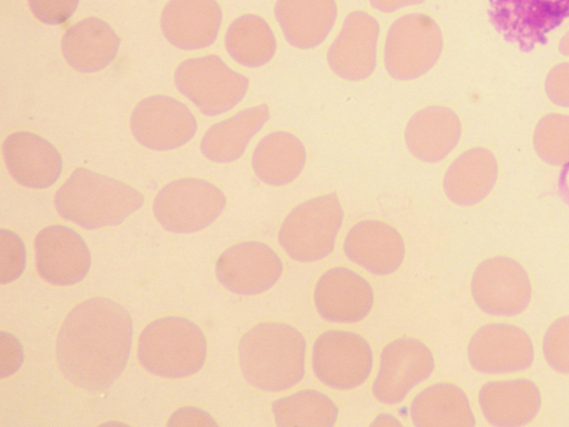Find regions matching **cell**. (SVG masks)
Returning <instances> with one entry per match:
<instances>
[{
	"instance_id": "cell-29",
	"label": "cell",
	"mask_w": 569,
	"mask_h": 427,
	"mask_svg": "<svg viewBox=\"0 0 569 427\" xmlns=\"http://www.w3.org/2000/svg\"><path fill=\"white\" fill-rule=\"evenodd\" d=\"M26 254L21 238L11 230L0 231V282L17 279L24 269Z\"/></svg>"
},
{
	"instance_id": "cell-32",
	"label": "cell",
	"mask_w": 569,
	"mask_h": 427,
	"mask_svg": "<svg viewBox=\"0 0 569 427\" xmlns=\"http://www.w3.org/2000/svg\"><path fill=\"white\" fill-rule=\"evenodd\" d=\"M169 426H216L213 418L206 411L196 407H183L176 410L169 421Z\"/></svg>"
},
{
	"instance_id": "cell-2",
	"label": "cell",
	"mask_w": 569,
	"mask_h": 427,
	"mask_svg": "<svg viewBox=\"0 0 569 427\" xmlns=\"http://www.w3.org/2000/svg\"><path fill=\"white\" fill-rule=\"evenodd\" d=\"M238 357L250 385L264 391H282L297 385L305 375L306 340L289 324L263 321L241 337Z\"/></svg>"
},
{
	"instance_id": "cell-20",
	"label": "cell",
	"mask_w": 569,
	"mask_h": 427,
	"mask_svg": "<svg viewBox=\"0 0 569 427\" xmlns=\"http://www.w3.org/2000/svg\"><path fill=\"white\" fill-rule=\"evenodd\" d=\"M460 135V120L451 109L428 106L409 119L405 142L415 158L423 162H438L453 150Z\"/></svg>"
},
{
	"instance_id": "cell-27",
	"label": "cell",
	"mask_w": 569,
	"mask_h": 427,
	"mask_svg": "<svg viewBox=\"0 0 569 427\" xmlns=\"http://www.w3.org/2000/svg\"><path fill=\"white\" fill-rule=\"evenodd\" d=\"M491 166L490 156L482 149H470L460 155L445 175L447 197L458 205L480 200L491 185Z\"/></svg>"
},
{
	"instance_id": "cell-11",
	"label": "cell",
	"mask_w": 569,
	"mask_h": 427,
	"mask_svg": "<svg viewBox=\"0 0 569 427\" xmlns=\"http://www.w3.org/2000/svg\"><path fill=\"white\" fill-rule=\"evenodd\" d=\"M130 127L142 146L153 150H170L189 142L197 121L181 101L164 95L144 98L133 109Z\"/></svg>"
},
{
	"instance_id": "cell-30",
	"label": "cell",
	"mask_w": 569,
	"mask_h": 427,
	"mask_svg": "<svg viewBox=\"0 0 569 427\" xmlns=\"http://www.w3.org/2000/svg\"><path fill=\"white\" fill-rule=\"evenodd\" d=\"M34 17L43 23H64L76 11L79 0H28Z\"/></svg>"
},
{
	"instance_id": "cell-14",
	"label": "cell",
	"mask_w": 569,
	"mask_h": 427,
	"mask_svg": "<svg viewBox=\"0 0 569 427\" xmlns=\"http://www.w3.org/2000/svg\"><path fill=\"white\" fill-rule=\"evenodd\" d=\"M380 28L377 20L365 11H353L328 49L330 69L348 81L367 79L376 69Z\"/></svg>"
},
{
	"instance_id": "cell-23",
	"label": "cell",
	"mask_w": 569,
	"mask_h": 427,
	"mask_svg": "<svg viewBox=\"0 0 569 427\" xmlns=\"http://www.w3.org/2000/svg\"><path fill=\"white\" fill-rule=\"evenodd\" d=\"M269 117V107L262 103L246 108L211 126L201 140L203 156L214 162L239 159Z\"/></svg>"
},
{
	"instance_id": "cell-10",
	"label": "cell",
	"mask_w": 569,
	"mask_h": 427,
	"mask_svg": "<svg viewBox=\"0 0 569 427\" xmlns=\"http://www.w3.org/2000/svg\"><path fill=\"white\" fill-rule=\"evenodd\" d=\"M499 33L521 50L545 43L547 34L569 18V0H489Z\"/></svg>"
},
{
	"instance_id": "cell-18",
	"label": "cell",
	"mask_w": 569,
	"mask_h": 427,
	"mask_svg": "<svg viewBox=\"0 0 569 427\" xmlns=\"http://www.w3.org/2000/svg\"><path fill=\"white\" fill-rule=\"evenodd\" d=\"M6 165L22 186L43 189L53 185L62 169L59 151L44 138L29 131H17L3 142Z\"/></svg>"
},
{
	"instance_id": "cell-16",
	"label": "cell",
	"mask_w": 569,
	"mask_h": 427,
	"mask_svg": "<svg viewBox=\"0 0 569 427\" xmlns=\"http://www.w3.org/2000/svg\"><path fill=\"white\" fill-rule=\"evenodd\" d=\"M373 290L359 274L335 267L318 279L313 301L318 314L332 322H356L370 312L373 306Z\"/></svg>"
},
{
	"instance_id": "cell-8",
	"label": "cell",
	"mask_w": 569,
	"mask_h": 427,
	"mask_svg": "<svg viewBox=\"0 0 569 427\" xmlns=\"http://www.w3.org/2000/svg\"><path fill=\"white\" fill-rule=\"evenodd\" d=\"M224 206L226 197L216 185L199 178H181L157 193L153 212L167 230L189 234L211 225Z\"/></svg>"
},
{
	"instance_id": "cell-1",
	"label": "cell",
	"mask_w": 569,
	"mask_h": 427,
	"mask_svg": "<svg viewBox=\"0 0 569 427\" xmlns=\"http://www.w3.org/2000/svg\"><path fill=\"white\" fill-rule=\"evenodd\" d=\"M132 329L131 316L112 299L94 297L76 305L57 338L64 377L87 390L110 386L128 363Z\"/></svg>"
},
{
	"instance_id": "cell-5",
	"label": "cell",
	"mask_w": 569,
	"mask_h": 427,
	"mask_svg": "<svg viewBox=\"0 0 569 427\" xmlns=\"http://www.w3.org/2000/svg\"><path fill=\"white\" fill-rule=\"evenodd\" d=\"M342 220L343 209L336 193L313 197L286 216L278 232L279 244L297 261L320 260L332 251Z\"/></svg>"
},
{
	"instance_id": "cell-17",
	"label": "cell",
	"mask_w": 569,
	"mask_h": 427,
	"mask_svg": "<svg viewBox=\"0 0 569 427\" xmlns=\"http://www.w3.org/2000/svg\"><path fill=\"white\" fill-rule=\"evenodd\" d=\"M221 21L216 0H170L162 10L160 26L172 46L194 50L213 43Z\"/></svg>"
},
{
	"instance_id": "cell-13",
	"label": "cell",
	"mask_w": 569,
	"mask_h": 427,
	"mask_svg": "<svg viewBox=\"0 0 569 427\" xmlns=\"http://www.w3.org/2000/svg\"><path fill=\"white\" fill-rule=\"evenodd\" d=\"M216 271L227 289L251 296L273 287L282 275L283 264L271 247L250 240L226 249L216 262Z\"/></svg>"
},
{
	"instance_id": "cell-24",
	"label": "cell",
	"mask_w": 569,
	"mask_h": 427,
	"mask_svg": "<svg viewBox=\"0 0 569 427\" xmlns=\"http://www.w3.org/2000/svg\"><path fill=\"white\" fill-rule=\"evenodd\" d=\"M306 160V148L298 137L288 131H273L256 146L252 169L262 182L284 186L299 177Z\"/></svg>"
},
{
	"instance_id": "cell-33",
	"label": "cell",
	"mask_w": 569,
	"mask_h": 427,
	"mask_svg": "<svg viewBox=\"0 0 569 427\" xmlns=\"http://www.w3.org/2000/svg\"><path fill=\"white\" fill-rule=\"evenodd\" d=\"M371 6L381 12H393L405 7L415 6L425 0H369Z\"/></svg>"
},
{
	"instance_id": "cell-3",
	"label": "cell",
	"mask_w": 569,
	"mask_h": 427,
	"mask_svg": "<svg viewBox=\"0 0 569 427\" xmlns=\"http://www.w3.org/2000/svg\"><path fill=\"white\" fill-rule=\"evenodd\" d=\"M143 201L134 187L87 168L73 170L54 197L58 212L87 229L119 225Z\"/></svg>"
},
{
	"instance_id": "cell-15",
	"label": "cell",
	"mask_w": 569,
	"mask_h": 427,
	"mask_svg": "<svg viewBox=\"0 0 569 427\" xmlns=\"http://www.w3.org/2000/svg\"><path fill=\"white\" fill-rule=\"evenodd\" d=\"M37 268L40 276L57 286H70L82 280L91 265L90 250L74 230L53 225L36 237Z\"/></svg>"
},
{
	"instance_id": "cell-9",
	"label": "cell",
	"mask_w": 569,
	"mask_h": 427,
	"mask_svg": "<svg viewBox=\"0 0 569 427\" xmlns=\"http://www.w3.org/2000/svg\"><path fill=\"white\" fill-rule=\"evenodd\" d=\"M372 363L369 342L356 332L328 330L313 344V371L320 381L336 389H351L363 384Z\"/></svg>"
},
{
	"instance_id": "cell-28",
	"label": "cell",
	"mask_w": 569,
	"mask_h": 427,
	"mask_svg": "<svg viewBox=\"0 0 569 427\" xmlns=\"http://www.w3.org/2000/svg\"><path fill=\"white\" fill-rule=\"evenodd\" d=\"M338 413L331 398L313 389L299 390L272 404V414L280 427H331Z\"/></svg>"
},
{
	"instance_id": "cell-25",
	"label": "cell",
	"mask_w": 569,
	"mask_h": 427,
	"mask_svg": "<svg viewBox=\"0 0 569 427\" xmlns=\"http://www.w3.org/2000/svg\"><path fill=\"white\" fill-rule=\"evenodd\" d=\"M410 416L418 427L472 425L467 397L457 386L447 383L420 391L411 403Z\"/></svg>"
},
{
	"instance_id": "cell-22",
	"label": "cell",
	"mask_w": 569,
	"mask_h": 427,
	"mask_svg": "<svg viewBox=\"0 0 569 427\" xmlns=\"http://www.w3.org/2000/svg\"><path fill=\"white\" fill-rule=\"evenodd\" d=\"M277 21L286 40L299 49L319 46L337 18L335 0H277Z\"/></svg>"
},
{
	"instance_id": "cell-26",
	"label": "cell",
	"mask_w": 569,
	"mask_h": 427,
	"mask_svg": "<svg viewBox=\"0 0 569 427\" xmlns=\"http://www.w3.org/2000/svg\"><path fill=\"white\" fill-rule=\"evenodd\" d=\"M224 43L233 60L250 68L268 63L277 50L272 29L257 14L237 18L227 30Z\"/></svg>"
},
{
	"instance_id": "cell-12",
	"label": "cell",
	"mask_w": 569,
	"mask_h": 427,
	"mask_svg": "<svg viewBox=\"0 0 569 427\" xmlns=\"http://www.w3.org/2000/svg\"><path fill=\"white\" fill-rule=\"evenodd\" d=\"M435 360L420 340L401 337L387 344L372 385L375 397L382 404H397L432 373Z\"/></svg>"
},
{
	"instance_id": "cell-19",
	"label": "cell",
	"mask_w": 569,
	"mask_h": 427,
	"mask_svg": "<svg viewBox=\"0 0 569 427\" xmlns=\"http://www.w3.org/2000/svg\"><path fill=\"white\" fill-rule=\"evenodd\" d=\"M343 247L350 260L380 276L395 272L406 252L400 232L380 220L357 222L348 231Z\"/></svg>"
},
{
	"instance_id": "cell-7",
	"label": "cell",
	"mask_w": 569,
	"mask_h": 427,
	"mask_svg": "<svg viewBox=\"0 0 569 427\" xmlns=\"http://www.w3.org/2000/svg\"><path fill=\"white\" fill-rule=\"evenodd\" d=\"M174 82L180 92L208 116L236 107L249 88V79L218 56L184 60L176 69Z\"/></svg>"
},
{
	"instance_id": "cell-21",
	"label": "cell",
	"mask_w": 569,
	"mask_h": 427,
	"mask_svg": "<svg viewBox=\"0 0 569 427\" xmlns=\"http://www.w3.org/2000/svg\"><path fill=\"white\" fill-rule=\"evenodd\" d=\"M120 38L112 27L96 17L72 24L63 34L61 51L69 66L80 72H97L116 58Z\"/></svg>"
},
{
	"instance_id": "cell-34",
	"label": "cell",
	"mask_w": 569,
	"mask_h": 427,
	"mask_svg": "<svg viewBox=\"0 0 569 427\" xmlns=\"http://www.w3.org/2000/svg\"><path fill=\"white\" fill-rule=\"evenodd\" d=\"M372 427H401L402 424L391 414H380L370 424Z\"/></svg>"
},
{
	"instance_id": "cell-31",
	"label": "cell",
	"mask_w": 569,
	"mask_h": 427,
	"mask_svg": "<svg viewBox=\"0 0 569 427\" xmlns=\"http://www.w3.org/2000/svg\"><path fill=\"white\" fill-rule=\"evenodd\" d=\"M22 358V349L19 341L12 335L1 332V377L12 375L20 367Z\"/></svg>"
},
{
	"instance_id": "cell-6",
	"label": "cell",
	"mask_w": 569,
	"mask_h": 427,
	"mask_svg": "<svg viewBox=\"0 0 569 427\" xmlns=\"http://www.w3.org/2000/svg\"><path fill=\"white\" fill-rule=\"evenodd\" d=\"M442 46L441 30L431 17L402 16L392 22L386 36V70L396 80H415L437 63Z\"/></svg>"
},
{
	"instance_id": "cell-4",
	"label": "cell",
	"mask_w": 569,
	"mask_h": 427,
	"mask_svg": "<svg viewBox=\"0 0 569 427\" xmlns=\"http://www.w3.org/2000/svg\"><path fill=\"white\" fill-rule=\"evenodd\" d=\"M207 357V340L191 320L169 316L153 320L138 342L140 364L151 374L182 378L199 371Z\"/></svg>"
}]
</instances>
